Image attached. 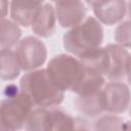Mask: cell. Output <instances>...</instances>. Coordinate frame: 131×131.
Wrapping results in <instances>:
<instances>
[{
    "label": "cell",
    "instance_id": "obj_2",
    "mask_svg": "<svg viewBox=\"0 0 131 131\" xmlns=\"http://www.w3.org/2000/svg\"><path fill=\"white\" fill-rule=\"evenodd\" d=\"M102 42L103 28L93 16H87L83 23L70 29L62 37L63 48L76 57L101 47Z\"/></svg>",
    "mask_w": 131,
    "mask_h": 131
},
{
    "label": "cell",
    "instance_id": "obj_25",
    "mask_svg": "<svg viewBox=\"0 0 131 131\" xmlns=\"http://www.w3.org/2000/svg\"><path fill=\"white\" fill-rule=\"evenodd\" d=\"M127 13H128V16L131 20V1L127 2Z\"/></svg>",
    "mask_w": 131,
    "mask_h": 131
},
{
    "label": "cell",
    "instance_id": "obj_1",
    "mask_svg": "<svg viewBox=\"0 0 131 131\" xmlns=\"http://www.w3.org/2000/svg\"><path fill=\"white\" fill-rule=\"evenodd\" d=\"M19 89L35 108L56 107L64 98V92L53 82L46 69L25 74L19 81Z\"/></svg>",
    "mask_w": 131,
    "mask_h": 131
},
{
    "label": "cell",
    "instance_id": "obj_5",
    "mask_svg": "<svg viewBox=\"0 0 131 131\" xmlns=\"http://www.w3.org/2000/svg\"><path fill=\"white\" fill-rule=\"evenodd\" d=\"M14 53L20 69L29 72L40 69L47 58L45 44L39 38L34 36L23 38L15 46Z\"/></svg>",
    "mask_w": 131,
    "mask_h": 131
},
{
    "label": "cell",
    "instance_id": "obj_24",
    "mask_svg": "<svg viewBox=\"0 0 131 131\" xmlns=\"http://www.w3.org/2000/svg\"><path fill=\"white\" fill-rule=\"evenodd\" d=\"M8 4H10V3H8L7 1H1V3H0V5L2 7V18H5V16H6V9L8 7Z\"/></svg>",
    "mask_w": 131,
    "mask_h": 131
},
{
    "label": "cell",
    "instance_id": "obj_3",
    "mask_svg": "<svg viewBox=\"0 0 131 131\" xmlns=\"http://www.w3.org/2000/svg\"><path fill=\"white\" fill-rule=\"evenodd\" d=\"M53 82L64 91H74L82 82L86 71L80 59L72 54L61 53L53 56L46 68Z\"/></svg>",
    "mask_w": 131,
    "mask_h": 131
},
{
    "label": "cell",
    "instance_id": "obj_18",
    "mask_svg": "<svg viewBox=\"0 0 131 131\" xmlns=\"http://www.w3.org/2000/svg\"><path fill=\"white\" fill-rule=\"evenodd\" d=\"M124 120L113 114H107L99 117L94 123L95 131H120Z\"/></svg>",
    "mask_w": 131,
    "mask_h": 131
},
{
    "label": "cell",
    "instance_id": "obj_22",
    "mask_svg": "<svg viewBox=\"0 0 131 131\" xmlns=\"http://www.w3.org/2000/svg\"><path fill=\"white\" fill-rule=\"evenodd\" d=\"M120 131H131V121L130 120H125L122 123Z\"/></svg>",
    "mask_w": 131,
    "mask_h": 131
},
{
    "label": "cell",
    "instance_id": "obj_10",
    "mask_svg": "<svg viewBox=\"0 0 131 131\" xmlns=\"http://www.w3.org/2000/svg\"><path fill=\"white\" fill-rule=\"evenodd\" d=\"M31 29L33 33L42 38H48L55 33L56 29V14L52 3L46 2L35 16Z\"/></svg>",
    "mask_w": 131,
    "mask_h": 131
},
{
    "label": "cell",
    "instance_id": "obj_23",
    "mask_svg": "<svg viewBox=\"0 0 131 131\" xmlns=\"http://www.w3.org/2000/svg\"><path fill=\"white\" fill-rule=\"evenodd\" d=\"M72 131H89V130L87 129V127H86V125H85V122L82 120V121L79 123V125H78L75 129H73Z\"/></svg>",
    "mask_w": 131,
    "mask_h": 131
},
{
    "label": "cell",
    "instance_id": "obj_8",
    "mask_svg": "<svg viewBox=\"0 0 131 131\" xmlns=\"http://www.w3.org/2000/svg\"><path fill=\"white\" fill-rule=\"evenodd\" d=\"M58 24L62 28H74L87 18V6L82 1H61L53 3Z\"/></svg>",
    "mask_w": 131,
    "mask_h": 131
},
{
    "label": "cell",
    "instance_id": "obj_12",
    "mask_svg": "<svg viewBox=\"0 0 131 131\" xmlns=\"http://www.w3.org/2000/svg\"><path fill=\"white\" fill-rule=\"evenodd\" d=\"M86 71L106 76L108 69V54L105 47H99L88 51L78 57Z\"/></svg>",
    "mask_w": 131,
    "mask_h": 131
},
{
    "label": "cell",
    "instance_id": "obj_19",
    "mask_svg": "<svg viewBox=\"0 0 131 131\" xmlns=\"http://www.w3.org/2000/svg\"><path fill=\"white\" fill-rule=\"evenodd\" d=\"M114 38L118 45L124 48H131V20L121 23L115 30Z\"/></svg>",
    "mask_w": 131,
    "mask_h": 131
},
{
    "label": "cell",
    "instance_id": "obj_20",
    "mask_svg": "<svg viewBox=\"0 0 131 131\" xmlns=\"http://www.w3.org/2000/svg\"><path fill=\"white\" fill-rule=\"evenodd\" d=\"M19 92H20V89H18L15 84H8L4 88L3 95H4V97H11V96L18 94Z\"/></svg>",
    "mask_w": 131,
    "mask_h": 131
},
{
    "label": "cell",
    "instance_id": "obj_14",
    "mask_svg": "<svg viewBox=\"0 0 131 131\" xmlns=\"http://www.w3.org/2000/svg\"><path fill=\"white\" fill-rule=\"evenodd\" d=\"M51 108H34L28 117L24 131H51Z\"/></svg>",
    "mask_w": 131,
    "mask_h": 131
},
{
    "label": "cell",
    "instance_id": "obj_27",
    "mask_svg": "<svg viewBox=\"0 0 131 131\" xmlns=\"http://www.w3.org/2000/svg\"><path fill=\"white\" fill-rule=\"evenodd\" d=\"M130 110H129V114H130V117H131V101H130V105H129Z\"/></svg>",
    "mask_w": 131,
    "mask_h": 131
},
{
    "label": "cell",
    "instance_id": "obj_7",
    "mask_svg": "<svg viewBox=\"0 0 131 131\" xmlns=\"http://www.w3.org/2000/svg\"><path fill=\"white\" fill-rule=\"evenodd\" d=\"M87 4L91 6L95 18L106 26L120 23L127 13V2L123 0L90 1Z\"/></svg>",
    "mask_w": 131,
    "mask_h": 131
},
{
    "label": "cell",
    "instance_id": "obj_26",
    "mask_svg": "<svg viewBox=\"0 0 131 131\" xmlns=\"http://www.w3.org/2000/svg\"><path fill=\"white\" fill-rule=\"evenodd\" d=\"M1 131H14V130H11V129H9V128H6V127H4V126H1Z\"/></svg>",
    "mask_w": 131,
    "mask_h": 131
},
{
    "label": "cell",
    "instance_id": "obj_15",
    "mask_svg": "<svg viewBox=\"0 0 131 131\" xmlns=\"http://www.w3.org/2000/svg\"><path fill=\"white\" fill-rule=\"evenodd\" d=\"M21 37V30L19 26L12 19L1 18V34H0V48L12 49L18 44Z\"/></svg>",
    "mask_w": 131,
    "mask_h": 131
},
{
    "label": "cell",
    "instance_id": "obj_16",
    "mask_svg": "<svg viewBox=\"0 0 131 131\" xmlns=\"http://www.w3.org/2000/svg\"><path fill=\"white\" fill-rule=\"evenodd\" d=\"M1 60V79L3 81H11L16 79L20 74V66L15 56L14 50L3 49L0 53Z\"/></svg>",
    "mask_w": 131,
    "mask_h": 131
},
{
    "label": "cell",
    "instance_id": "obj_4",
    "mask_svg": "<svg viewBox=\"0 0 131 131\" xmlns=\"http://www.w3.org/2000/svg\"><path fill=\"white\" fill-rule=\"evenodd\" d=\"M34 108L31 100L23 92L11 97H3L0 105L1 126L14 131L24 129L25 123Z\"/></svg>",
    "mask_w": 131,
    "mask_h": 131
},
{
    "label": "cell",
    "instance_id": "obj_6",
    "mask_svg": "<svg viewBox=\"0 0 131 131\" xmlns=\"http://www.w3.org/2000/svg\"><path fill=\"white\" fill-rule=\"evenodd\" d=\"M131 101L128 86L122 82H110L101 89V104L103 112L120 115L127 111Z\"/></svg>",
    "mask_w": 131,
    "mask_h": 131
},
{
    "label": "cell",
    "instance_id": "obj_9",
    "mask_svg": "<svg viewBox=\"0 0 131 131\" xmlns=\"http://www.w3.org/2000/svg\"><path fill=\"white\" fill-rule=\"evenodd\" d=\"M105 48L108 54V69L106 78L111 82H122L126 78L130 53L127 49L118 44H108L105 46Z\"/></svg>",
    "mask_w": 131,
    "mask_h": 131
},
{
    "label": "cell",
    "instance_id": "obj_21",
    "mask_svg": "<svg viewBox=\"0 0 131 131\" xmlns=\"http://www.w3.org/2000/svg\"><path fill=\"white\" fill-rule=\"evenodd\" d=\"M126 79L128 84L131 86V54L129 56V60H128V64H127V71H126Z\"/></svg>",
    "mask_w": 131,
    "mask_h": 131
},
{
    "label": "cell",
    "instance_id": "obj_17",
    "mask_svg": "<svg viewBox=\"0 0 131 131\" xmlns=\"http://www.w3.org/2000/svg\"><path fill=\"white\" fill-rule=\"evenodd\" d=\"M104 85H105L104 76L86 71L84 79L75 88L73 92H75L77 95H90V94H94L101 91Z\"/></svg>",
    "mask_w": 131,
    "mask_h": 131
},
{
    "label": "cell",
    "instance_id": "obj_13",
    "mask_svg": "<svg viewBox=\"0 0 131 131\" xmlns=\"http://www.w3.org/2000/svg\"><path fill=\"white\" fill-rule=\"evenodd\" d=\"M76 111L90 119L96 118L103 113L101 104V91L90 95H78L74 100Z\"/></svg>",
    "mask_w": 131,
    "mask_h": 131
},
{
    "label": "cell",
    "instance_id": "obj_11",
    "mask_svg": "<svg viewBox=\"0 0 131 131\" xmlns=\"http://www.w3.org/2000/svg\"><path fill=\"white\" fill-rule=\"evenodd\" d=\"M42 1H11L10 16L11 19L21 27L32 25L38 11L43 6Z\"/></svg>",
    "mask_w": 131,
    "mask_h": 131
}]
</instances>
